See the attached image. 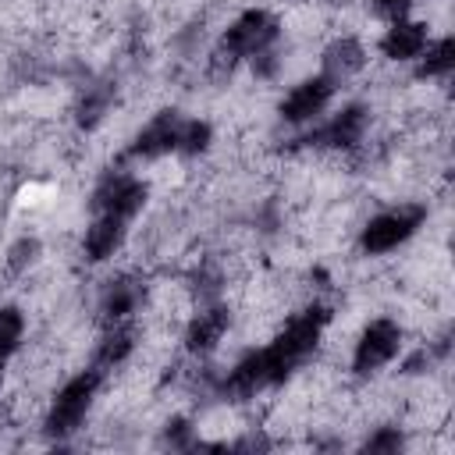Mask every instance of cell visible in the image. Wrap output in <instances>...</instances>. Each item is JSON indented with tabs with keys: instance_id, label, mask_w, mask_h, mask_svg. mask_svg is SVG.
<instances>
[{
	"instance_id": "obj_1",
	"label": "cell",
	"mask_w": 455,
	"mask_h": 455,
	"mask_svg": "<svg viewBox=\"0 0 455 455\" xmlns=\"http://www.w3.org/2000/svg\"><path fill=\"white\" fill-rule=\"evenodd\" d=\"M331 323V309L323 302L306 306L302 313L288 316V323L274 334L270 345L245 352L224 377V395L235 398H256L267 387L284 384L323 341V331Z\"/></svg>"
},
{
	"instance_id": "obj_2",
	"label": "cell",
	"mask_w": 455,
	"mask_h": 455,
	"mask_svg": "<svg viewBox=\"0 0 455 455\" xmlns=\"http://www.w3.org/2000/svg\"><path fill=\"white\" fill-rule=\"evenodd\" d=\"M100 384H103V370H96V366L75 373L71 380H64V384L57 387L50 409H46L43 430H46L50 437H57V441L78 434L82 423H85V416L92 412V402H96V395H100Z\"/></svg>"
},
{
	"instance_id": "obj_3",
	"label": "cell",
	"mask_w": 455,
	"mask_h": 455,
	"mask_svg": "<svg viewBox=\"0 0 455 455\" xmlns=\"http://www.w3.org/2000/svg\"><path fill=\"white\" fill-rule=\"evenodd\" d=\"M427 220V210L419 203H398V206H387L380 213H373L363 231H359V249L366 256H387L395 249H402Z\"/></svg>"
},
{
	"instance_id": "obj_4",
	"label": "cell",
	"mask_w": 455,
	"mask_h": 455,
	"mask_svg": "<svg viewBox=\"0 0 455 455\" xmlns=\"http://www.w3.org/2000/svg\"><path fill=\"white\" fill-rule=\"evenodd\" d=\"M277 36H281V21L270 11H263V7H249V11H242L224 28V36H220V57L231 60V64L256 60L267 50H274Z\"/></svg>"
},
{
	"instance_id": "obj_5",
	"label": "cell",
	"mask_w": 455,
	"mask_h": 455,
	"mask_svg": "<svg viewBox=\"0 0 455 455\" xmlns=\"http://www.w3.org/2000/svg\"><path fill=\"white\" fill-rule=\"evenodd\" d=\"M146 199H149V185L139 174H132V171H107L96 181L89 206H92V213H107V217H117V220L132 224L142 213Z\"/></svg>"
},
{
	"instance_id": "obj_6",
	"label": "cell",
	"mask_w": 455,
	"mask_h": 455,
	"mask_svg": "<svg viewBox=\"0 0 455 455\" xmlns=\"http://www.w3.org/2000/svg\"><path fill=\"white\" fill-rule=\"evenodd\" d=\"M398 352H402V323L391 320V316H377L359 331V338L352 345V373L355 377H373Z\"/></svg>"
},
{
	"instance_id": "obj_7",
	"label": "cell",
	"mask_w": 455,
	"mask_h": 455,
	"mask_svg": "<svg viewBox=\"0 0 455 455\" xmlns=\"http://www.w3.org/2000/svg\"><path fill=\"white\" fill-rule=\"evenodd\" d=\"M334 89H338V85H334L327 75H309V78H302L299 85H291V89L284 92V100H281V107H277L281 121L291 124V128H306V124L320 121V117L327 114L331 100H334Z\"/></svg>"
},
{
	"instance_id": "obj_8",
	"label": "cell",
	"mask_w": 455,
	"mask_h": 455,
	"mask_svg": "<svg viewBox=\"0 0 455 455\" xmlns=\"http://www.w3.org/2000/svg\"><path fill=\"white\" fill-rule=\"evenodd\" d=\"M178 132H181V114L178 110H160L153 114L128 142L124 156L128 160H160L178 153Z\"/></svg>"
},
{
	"instance_id": "obj_9",
	"label": "cell",
	"mask_w": 455,
	"mask_h": 455,
	"mask_svg": "<svg viewBox=\"0 0 455 455\" xmlns=\"http://www.w3.org/2000/svg\"><path fill=\"white\" fill-rule=\"evenodd\" d=\"M370 124V107L366 103H345L341 110H334L306 142L313 146H327V149H352L363 142Z\"/></svg>"
},
{
	"instance_id": "obj_10",
	"label": "cell",
	"mask_w": 455,
	"mask_h": 455,
	"mask_svg": "<svg viewBox=\"0 0 455 455\" xmlns=\"http://www.w3.org/2000/svg\"><path fill=\"white\" fill-rule=\"evenodd\" d=\"M430 43V25L419 21V18H391V25L384 28L377 50L387 57V60H416Z\"/></svg>"
},
{
	"instance_id": "obj_11",
	"label": "cell",
	"mask_w": 455,
	"mask_h": 455,
	"mask_svg": "<svg viewBox=\"0 0 455 455\" xmlns=\"http://www.w3.org/2000/svg\"><path fill=\"white\" fill-rule=\"evenodd\" d=\"M124 238H128V224L124 220L107 217V213H92L85 235H82V256L89 263H107V259H114L121 252Z\"/></svg>"
},
{
	"instance_id": "obj_12",
	"label": "cell",
	"mask_w": 455,
	"mask_h": 455,
	"mask_svg": "<svg viewBox=\"0 0 455 455\" xmlns=\"http://www.w3.org/2000/svg\"><path fill=\"white\" fill-rule=\"evenodd\" d=\"M146 299V284L135 277V274H121L114 277L103 295H100V316L103 323H114V320H135L139 306Z\"/></svg>"
},
{
	"instance_id": "obj_13",
	"label": "cell",
	"mask_w": 455,
	"mask_h": 455,
	"mask_svg": "<svg viewBox=\"0 0 455 455\" xmlns=\"http://www.w3.org/2000/svg\"><path fill=\"white\" fill-rule=\"evenodd\" d=\"M228 327H231V313L224 306H206V309H199L188 320V327H185V348L192 355H210L220 345V338L228 334Z\"/></svg>"
},
{
	"instance_id": "obj_14",
	"label": "cell",
	"mask_w": 455,
	"mask_h": 455,
	"mask_svg": "<svg viewBox=\"0 0 455 455\" xmlns=\"http://www.w3.org/2000/svg\"><path fill=\"white\" fill-rule=\"evenodd\" d=\"M139 345V331H135V320H114V323H103V334L96 341V370H114L121 363L132 359Z\"/></svg>"
},
{
	"instance_id": "obj_15",
	"label": "cell",
	"mask_w": 455,
	"mask_h": 455,
	"mask_svg": "<svg viewBox=\"0 0 455 455\" xmlns=\"http://www.w3.org/2000/svg\"><path fill=\"white\" fill-rule=\"evenodd\" d=\"M363 68H366V46L355 36H338L334 43H327V50H323V71L320 75H327L334 85L345 82V78H352V75H359Z\"/></svg>"
},
{
	"instance_id": "obj_16",
	"label": "cell",
	"mask_w": 455,
	"mask_h": 455,
	"mask_svg": "<svg viewBox=\"0 0 455 455\" xmlns=\"http://www.w3.org/2000/svg\"><path fill=\"white\" fill-rule=\"evenodd\" d=\"M416 60H419V78H448L451 68H455V43H451V36L430 39L427 50Z\"/></svg>"
},
{
	"instance_id": "obj_17",
	"label": "cell",
	"mask_w": 455,
	"mask_h": 455,
	"mask_svg": "<svg viewBox=\"0 0 455 455\" xmlns=\"http://www.w3.org/2000/svg\"><path fill=\"white\" fill-rule=\"evenodd\" d=\"M25 331H28L25 313L18 306H0V363H7L21 348Z\"/></svg>"
},
{
	"instance_id": "obj_18",
	"label": "cell",
	"mask_w": 455,
	"mask_h": 455,
	"mask_svg": "<svg viewBox=\"0 0 455 455\" xmlns=\"http://www.w3.org/2000/svg\"><path fill=\"white\" fill-rule=\"evenodd\" d=\"M213 142V128L203 117H181V132H178V156H199L206 153Z\"/></svg>"
},
{
	"instance_id": "obj_19",
	"label": "cell",
	"mask_w": 455,
	"mask_h": 455,
	"mask_svg": "<svg viewBox=\"0 0 455 455\" xmlns=\"http://www.w3.org/2000/svg\"><path fill=\"white\" fill-rule=\"evenodd\" d=\"M36 256H39V242H36V238H21V242H14L11 252H7V270H11V274H21L25 267L36 263Z\"/></svg>"
},
{
	"instance_id": "obj_20",
	"label": "cell",
	"mask_w": 455,
	"mask_h": 455,
	"mask_svg": "<svg viewBox=\"0 0 455 455\" xmlns=\"http://www.w3.org/2000/svg\"><path fill=\"white\" fill-rule=\"evenodd\" d=\"M405 441H402V430L398 427H380L373 437H366V451H398Z\"/></svg>"
},
{
	"instance_id": "obj_21",
	"label": "cell",
	"mask_w": 455,
	"mask_h": 455,
	"mask_svg": "<svg viewBox=\"0 0 455 455\" xmlns=\"http://www.w3.org/2000/svg\"><path fill=\"white\" fill-rule=\"evenodd\" d=\"M164 437H167V444H174V448H188V444H192V427H188V419H167Z\"/></svg>"
},
{
	"instance_id": "obj_22",
	"label": "cell",
	"mask_w": 455,
	"mask_h": 455,
	"mask_svg": "<svg viewBox=\"0 0 455 455\" xmlns=\"http://www.w3.org/2000/svg\"><path fill=\"white\" fill-rule=\"evenodd\" d=\"M377 14H384V18H402V14H409V7H412V0H366Z\"/></svg>"
},
{
	"instance_id": "obj_23",
	"label": "cell",
	"mask_w": 455,
	"mask_h": 455,
	"mask_svg": "<svg viewBox=\"0 0 455 455\" xmlns=\"http://www.w3.org/2000/svg\"><path fill=\"white\" fill-rule=\"evenodd\" d=\"M0 423H4V419H0Z\"/></svg>"
}]
</instances>
